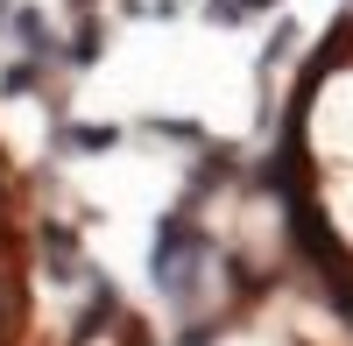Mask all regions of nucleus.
<instances>
[{
  "label": "nucleus",
  "mask_w": 353,
  "mask_h": 346,
  "mask_svg": "<svg viewBox=\"0 0 353 346\" xmlns=\"http://www.w3.org/2000/svg\"><path fill=\"white\" fill-rule=\"evenodd\" d=\"M149 134H170V141H198L191 121H149Z\"/></svg>",
  "instance_id": "nucleus-7"
},
{
  "label": "nucleus",
  "mask_w": 353,
  "mask_h": 346,
  "mask_svg": "<svg viewBox=\"0 0 353 346\" xmlns=\"http://www.w3.org/2000/svg\"><path fill=\"white\" fill-rule=\"evenodd\" d=\"M14 247V226H8V212H0V254H8Z\"/></svg>",
  "instance_id": "nucleus-10"
},
{
  "label": "nucleus",
  "mask_w": 353,
  "mask_h": 346,
  "mask_svg": "<svg viewBox=\"0 0 353 346\" xmlns=\"http://www.w3.org/2000/svg\"><path fill=\"white\" fill-rule=\"evenodd\" d=\"M43 254H50V276H78V234L71 226H43Z\"/></svg>",
  "instance_id": "nucleus-2"
},
{
  "label": "nucleus",
  "mask_w": 353,
  "mask_h": 346,
  "mask_svg": "<svg viewBox=\"0 0 353 346\" xmlns=\"http://www.w3.org/2000/svg\"><path fill=\"white\" fill-rule=\"evenodd\" d=\"M0 92H8V99L36 92V64H8V71H0Z\"/></svg>",
  "instance_id": "nucleus-6"
},
{
  "label": "nucleus",
  "mask_w": 353,
  "mask_h": 346,
  "mask_svg": "<svg viewBox=\"0 0 353 346\" xmlns=\"http://www.w3.org/2000/svg\"><path fill=\"white\" fill-rule=\"evenodd\" d=\"M71 64H99V21H78V36H71Z\"/></svg>",
  "instance_id": "nucleus-5"
},
{
  "label": "nucleus",
  "mask_w": 353,
  "mask_h": 346,
  "mask_svg": "<svg viewBox=\"0 0 353 346\" xmlns=\"http://www.w3.org/2000/svg\"><path fill=\"white\" fill-rule=\"evenodd\" d=\"M8 14H14V0H0V21H8Z\"/></svg>",
  "instance_id": "nucleus-12"
},
{
  "label": "nucleus",
  "mask_w": 353,
  "mask_h": 346,
  "mask_svg": "<svg viewBox=\"0 0 353 346\" xmlns=\"http://www.w3.org/2000/svg\"><path fill=\"white\" fill-rule=\"evenodd\" d=\"M14 339H21V311L0 304V346H14Z\"/></svg>",
  "instance_id": "nucleus-9"
},
{
  "label": "nucleus",
  "mask_w": 353,
  "mask_h": 346,
  "mask_svg": "<svg viewBox=\"0 0 353 346\" xmlns=\"http://www.w3.org/2000/svg\"><path fill=\"white\" fill-rule=\"evenodd\" d=\"M254 8H276V0H241V14H254Z\"/></svg>",
  "instance_id": "nucleus-11"
},
{
  "label": "nucleus",
  "mask_w": 353,
  "mask_h": 346,
  "mask_svg": "<svg viewBox=\"0 0 353 346\" xmlns=\"http://www.w3.org/2000/svg\"><path fill=\"white\" fill-rule=\"evenodd\" d=\"M113 318H121V297H113V290H92V304H85L78 325H71V346H92L99 332H113Z\"/></svg>",
  "instance_id": "nucleus-1"
},
{
  "label": "nucleus",
  "mask_w": 353,
  "mask_h": 346,
  "mask_svg": "<svg viewBox=\"0 0 353 346\" xmlns=\"http://www.w3.org/2000/svg\"><path fill=\"white\" fill-rule=\"evenodd\" d=\"M57 141H64V149H113V141H121V128H57Z\"/></svg>",
  "instance_id": "nucleus-4"
},
{
  "label": "nucleus",
  "mask_w": 353,
  "mask_h": 346,
  "mask_svg": "<svg viewBox=\"0 0 353 346\" xmlns=\"http://www.w3.org/2000/svg\"><path fill=\"white\" fill-rule=\"evenodd\" d=\"M290 43H297V28H276V43H269V50H261V71H269V64H276V57H290Z\"/></svg>",
  "instance_id": "nucleus-8"
},
{
  "label": "nucleus",
  "mask_w": 353,
  "mask_h": 346,
  "mask_svg": "<svg viewBox=\"0 0 353 346\" xmlns=\"http://www.w3.org/2000/svg\"><path fill=\"white\" fill-rule=\"evenodd\" d=\"M78 8H92V0H78Z\"/></svg>",
  "instance_id": "nucleus-13"
},
{
  "label": "nucleus",
  "mask_w": 353,
  "mask_h": 346,
  "mask_svg": "<svg viewBox=\"0 0 353 346\" xmlns=\"http://www.w3.org/2000/svg\"><path fill=\"white\" fill-rule=\"evenodd\" d=\"M8 21H14V36H21V50H28V57H50V28H43V14H28V8H14Z\"/></svg>",
  "instance_id": "nucleus-3"
}]
</instances>
